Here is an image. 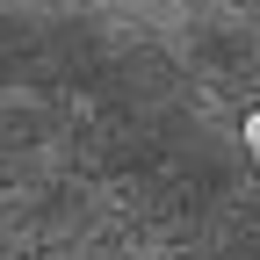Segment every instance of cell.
Masks as SVG:
<instances>
[{
    "mask_svg": "<svg viewBox=\"0 0 260 260\" xmlns=\"http://www.w3.org/2000/svg\"><path fill=\"white\" fill-rule=\"evenodd\" d=\"M246 159H253V174H260V109L246 116Z\"/></svg>",
    "mask_w": 260,
    "mask_h": 260,
    "instance_id": "cell-1",
    "label": "cell"
}]
</instances>
